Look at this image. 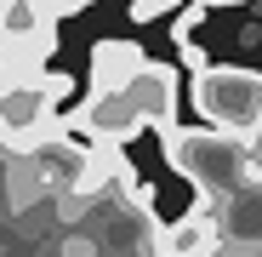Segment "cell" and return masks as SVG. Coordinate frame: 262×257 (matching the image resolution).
I'll use <instances>...</instances> for the list:
<instances>
[{
	"label": "cell",
	"instance_id": "1",
	"mask_svg": "<svg viewBox=\"0 0 262 257\" xmlns=\"http://www.w3.org/2000/svg\"><path fill=\"white\" fill-rule=\"evenodd\" d=\"M177 103H183V80L171 63H143V74L120 86V92H85L80 109H63V132L74 143H125L137 132H165L177 126Z\"/></svg>",
	"mask_w": 262,
	"mask_h": 257
},
{
	"label": "cell",
	"instance_id": "2",
	"mask_svg": "<svg viewBox=\"0 0 262 257\" xmlns=\"http://www.w3.org/2000/svg\"><path fill=\"white\" fill-rule=\"evenodd\" d=\"M160 154L205 200H228V194H239V189L256 183L251 137H239V132H216V126H165L160 132Z\"/></svg>",
	"mask_w": 262,
	"mask_h": 257
},
{
	"label": "cell",
	"instance_id": "3",
	"mask_svg": "<svg viewBox=\"0 0 262 257\" xmlns=\"http://www.w3.org/2000/svg\"><path fill=\"white\" fill-rule=\"evenodd\" d=\"M188 103L205 126L251 137L262 126V69L245 63H205L188 74Z\"/></svg>",
	"mask_w": 262,
	"mask_h": 257
},
{
	"label": "cell",
	"instance_id": "4",
	"mask_svg": "<svg viewBox=\"0 0 262 257\" xmlns=\"http://www.w3.org/2000/svg\"><path fill=\"white\" fill-rule=\"evenodd\" d=\"M216 240H223V223H216V200H194L177 223H165V257H205Z\"/></svg>",
	"mask_w": 262,
	"mask_h": 257
},
{
	"label": "cell",
	"instance_id": "5",
	"mask_svg": "<svg viewBox=\"0 0 262 257\" xmlns=\"http://www.w3.org/2000/svg\"><path fill=\"white\" fill-rule=\"evenodd\" d=\"M148 52L137 46V40H97L92 46V92H120V86H131L143 74Z\"/></svg>",
	"mask_w": 262,
	"mask_h": 257
},
{
	"label": "cell",
	"instance_id": "6",
	"mask_svg": "<svg viewBox=\"0 0 262 257\" xmlns=\"http://www.w3.org/2000/svg\"><path fill=\"white\" fill-rule=\"evenodd\" d=\"M216 223H223V240H245V246H262V183L216 200Z\"/></svg>",
	"mask_w": 262,
	"mask_h": 257
},
{
	"label": "cell",
	"instance_id": "7",
	"mask_svg": "<svg viewBox=\"0 0 262 257\" xmlns=\"http://www.w3.org/2000/svg\"><path fill=\"white\" fill-rule=\"evenodd\" d=\"M171 46H177V63H188V74L211 63V57H205V46H200V40H194V34H171Z\"/></svg>",
	"mask_w": 262,
	"mask_h": 257
},
{
	"label": "cell",
	"instance_id": "8",
	"mask_svg": "<svg viewBox=\"0 0 262 257\" xmlns=\"http://www.w3.org/2000/svg\"><path fill=\"white\" fill-rule=\"evenodd\" d=\"M165 12H183V0H131V23H154Z\"/></svg>",
	"mask_w": 262,
	"mask_h": 257
},
{
	"label": "cell",
	"instance_id": "9",
	"mask_svg": "<svg viewBox=\"0 0 262 257\" xmlns=\"http://www.w3.org/2000/svg\"><path fill=\"white\" fill-rule=\"evenodd\" d=\"M205 12H211V6H200V0H188V12H177V23H171V34H194V29L205 23Z\"/></svg>",
	"mask_w": 262,
	"mask_h": 257
},
{
	"label": "cell",
	"instance_id": "10",
	"mask_svg": "<svg viewBox=\"0 0 262 257\" xmlns=\"http://www.w3.org/2000/svg\"><path fill=\"white\" fill-rule=\"evenodd\" d=\"M205 257H262V246H245V240H216Z\"/></svg>",
	"mask_w": 262,
	"mask_h": 257
},
{
	"label": "cell",
	"instance_id": "11",
	"mask_svg": "<svg viewBox=\"0 0 262 257\" xmlns=\"http://www.w3.org/2000/svg\"><path fill=\"white\" fill-rule=\"evenodd\" d=\"M57 6V17H74V12H85V6H97V0H52Z\"/></svg>",
	"mask_w": 262,
	"mask_h": 257
},
{
	"label": "cell",
	"instance_id": "12",
	"mask_svg": "<svg viewBox=\"0 0 262 257\" xmlns=\"http://www.w3.org/2000/svg\"><path fill=\"white\" fill-rule=\"evenodd\" d=\"M251 166H256V183H262V126L251 132Z\"/></svg>",
	"mask_w": 262,
	"mask_h": 257
},
{
	"label": "cell",
	"instance_id": "13",
	"mask_svg": "<svg viewBox=\"0 0 262 257\" xmlns=\"http://www.w3.org/2000/svg\"><path fill=\"white\" fill-rule=\"evenodd\" d=\"M52 12H57V6H52Z\"/></svg>",
	"mask_w": 262,
	"mask_h": 257
}]
</instances>
